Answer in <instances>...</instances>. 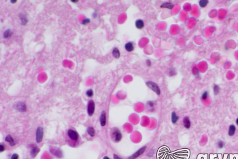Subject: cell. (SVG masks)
<instances>
[{"mask_svg":"<svg viewBox=\"0 0 238 159\" xmlns=\"http://www.w3.org/2000/svg\"><path fill=\"white\" fill-rule=\"evenodd\" d=\"M67 138L70 140V142L69 143H71V142H74V143H76L79 139V135L76 131L73 129H69L67 131Z\"/></svg>","mask_w":238,"mask_h":159,"instance_id":"obj_1","label":"cell"},{"mask_svg":"<svg viewBox=\"0 0 238 159\" xmlns=\"http://www.w3.org/2000/svg\"><path fill=\"white\" fill-rule=\"evenodd\" d=\"M122 137H123L122 133H121V132L120 131V130H119L116 128L113 129V130L112 131V139H113L114 142H119L122 139Z\"/></svg>","mask_w":238,"mask_h":159,"instance_id":"obj_2","label":"cell"},{"mask_svg":"<svg viewBox=\"0 0 238 159\" xmlns=\"http://www.w3.org/2000/svg\"><path fill=\"white\" fill-rule=\"evenodd\" d=\"M146 85L148 86V88H150L152 90H153L155 93L157 94V95H161L160 88H159V86L155 82H152V81H148V82H146Z\"/></svg>","mask_w":238,"mask_h":159,"instance_id":"obj_3","label":"cell"},{"mask_svg":"<svg viewBox=\"0 0 238 159\" xmlns=\"http://www.w3.org/2000/svg\"><path fill=\"white\" fill-rule=\"evenodd\" d=\"M44 135V130L43 128L41 126H38L36 129V133H35V141L36 142L39 143H40L42 139H43Z\"/></svg>","mask_w":238,"mask_h":159,"instance_id":"obj_4","label":"cell"},{"mask_svg":"<svg viewBox=\"0 0 238 159\" xmlns=\"http://www.w3.org/2000/svg\"><path fill=\"white\" fill-rule=\"evenodd\" d=\"M95 103L93 100H90L88 103V107H87V112L89 116H91L95 112Z\"/></svg>","mask_w":238,"mask_h":159,"instance_id":"obj_5","label":"cell"},{"mask_svg":"<svg viewBox=\"0 0 238 159\" xmlns=\"http://www.w3.org/2000/svg\"><path fill=\"white\" fill-rule=\"evenodd\" d=\"M146 149V146H144L142 148H141L140 149H139L136 152L133 154V155H131L130 157H129V159H135L136 158H137L138 156H140V155H141L142 154L145 152Z\"/></svg>","mask_w":238,"mask_h":159,"instance_id":"obj_6","label":"cell"},{"mask_svg":"<svg viewBox=\"0 0 238 159\" xmlns=\"http://www.w3.org/2000/svg\"><path fill=\"white\" fill-rule=\"evenodd\" d=\"M15 108L19 112H24L27 110V106H26L25 103H23V102H18V103H16Z\"/></svg>","mask_w":238,"mask_h":159,"instance_id":"obj_7","label":"cell"},{"mask_svg":"<svg viewBox=\"0 0 238 159\" xmlns=\"http://www.w3.org/2000/svg\"><path fill=\"white\" fill-rule=\"evenodd\" d=\"M100 124L101 126L103 127L106 126V113L105 111H103L101 114V116H100Z\"/></svg>","mask_w":238,"mask_h":159,"instance_id":"obj_8","label":"cell"},{"mask_svg":"<svg viewBox=\"0 0 238 159\" xmlns=\"http://www.w3.org/2000/svg\"><path fill=\"white\" fill-rule=\"evenodd\" d=\"M183 125H184V128L189 129L190 128V125H191V122L190 120V118L189 116H185L183 118Z\"/></svg>","mask_w":238,"mask_h":159,"instance_id":"obj_9","label":"cell"},{"mask_svg":"<svg viewBox=\"0 0 238 159\" xmlns=\"http://www.w3.org/2000/svg\"><path fill=\"white\" fill-rule=\"evenodd\" d=\"M124 48H125V50H126L127 52H131L133 51V50H134V48H135L134 45H133V42H127V44H125V45H124Z\"/></svg>","mask_w":238,"mask_h":159,"instance_id":"obj_10","label":"cell"},{"mask_svg":"<svg viewBox=\"0 0 238 159\" xmlns=\"http://www.w3.org/2000/svg\"><path fill=\"white\" fill-rule=\"evenodd\" d=\"M135 27L138 29H142L144 27V22L141 19H138L135 21Z\"/></svg>","mask_w":238,"mask_h":159,"instance_id":"obj_11","label":"cell"},{"mask_svg":"<svg viewBox=\"0 0 238 159\" xmlns=\"http://www.w3.org/2000/svg\"><path fill=\"white\" fill-rule=\"evenodd\" d=\"M5 140V142L8 143L11 146H15V144H16L15 141L14 140L13 137H12L11 135H7V136H6Z\"/></svg>","mask_w":238,"mask_h":159,"instance_id":"obj_12","label":"cell"},{"mask_svg":"<svg viewBox=\"0 0 238 159\" xmlns=\"http://www.w3.org/2000/svg\"><path fill=\"white\" fill-rule=\"evenodd\" d=\"M39 152H40V148L37 147V146H34L33 148H32L31 150V156L32 158H35L38 155Z\"/></svg>","mask_w":238,"mask_h":159,"instance_id":"obj_13","label":"cell"},{"mask_svg":"<svg viewBox=\"0 0 238 159\" xmlns=\"http://www.w3.org/2000/svg\"><path fill=\"white\" fill-rule=\"evenodd\" d=\"M235 131H236V127L235 125H231L229 126V132H228V134L229 136L232 137L235 135Z\"/></svg>","mask_w":238,"mask_h":159,"instance_id":"obj_14","label":"cell"},{"mask_svg":"<svg viewBox=\"0 0 238 159\" xmlns=\"http://www.w3.org/2000/svg\"><path fill=\"white\" fill-rule=\"evenodd\" d=\"M173 7H174V5H173L172 3H170V2H165V3L163 4L161 6V8H167V9H169V10L173 9Z\"/></svg>","mask_w":238,"mask_h":159,"instance_id":"obj_15","label":"cell"},{"mask_svg":"<svg viewBox=\"0 0 238 159\" xmlns=\"http://www.w3.org/2000/svg\"><path fill=\"white\" fill-rule=\"evenodd\" d=\"M179 120V116L177 115V114L175 112H173L172 113V122L173 124H176L178 122V121Z\"/></svg>","mask_w":238,"mask_h":159,"instance_id":"obj_16","label":"cell"},{"mask_svg":"<svg viewBox=\"0 0 238 159\" xmlns=\"http://www.w3.org/2000/svg\"><path fill=\"white\" fill-rule=\"evenodd\" d=\"M112 56L115 59H119L120 56V52L119 51V48H114L112 50Z\"/></svg>","mask_w":238,"mask_h":159,"instance_id":"obj_17","label":"cell"},{"mask_svg":"<svg viewBox=\"0 0 238 159\" xmlns=\"http://www.w3.org/2000/svg\"><path fill=\"white\" fill-rule=\"evenodd\" d=\"M87 133L91 137H93L95 135V131L93 126H88L87 129Z\"/></svg>","mask_w":238,"mask_h":159,"instance_id":"obj_18","label":"cell"},{"mask_svg":"<svg viewBox=\"0 0 238 159\" xmlns=\"http://www.w3.org/2000/svg\"><path fill=\"white\" fill-rule=\"evenodd\" d=\"M12 35V31H11L10 29H7L4 33V38L5 39L10 38H11Z\"/></svg>","mask_w":238,"mask_h":159,"instance_id":"obj_19","label":"cell"},{"mask_svg":"<svg viewBox=\"0 0 238 159\" xmlns=\"http://www.w3.org/2000/svg\"><path fill=\"white\" fill-rule=\"evenodd\" d=\"M20 19H21V24L23 25H25L28 22V20H27V17L25 14H21L20 15Z\"/></svg>","mask_w":238,"mask_h":159,"instance_id":"obj_20","label":"cell"},{"mask_svg":"<svg viewBox=\"0 0 238 159\" xmlns=\"http://www.w3.org/2000/svg\"><path fill=\"white\" fill-rule=\"evenodd\" d=\"M207 4H208L207 0H200L199 2V5L201 8H205Z\"/></svg>","mask_w":238,"mask_h":159,"instance_id":"obj_21","label":"cell"},{"mask_svg":"<svg viewBox=\"0 0 238 159\" xmlns=\"http://www.w3.org/2000/svg\"><path fill=\"white\" fill-rule=\"evenodd\" d=\"M192 71H193V73L195 76L199 77V69H197V67H194L192 69Z\"/></svg>","mask_w":238,"mask_h":159,"instance_id":"obj_22","label":"cell"},{"mask_svg":"<svg viewBox=\"0 0 238 159\" xmlns=\"http://www.w3.org/2000/svg\"><path fill=\"white\" fill-rule=\"evenodd\" d=\"M208 95H209L208 92H207V91H204V92L202 93V95H201V99H202L203 101H206V100L207 99V98H208Z\"/></svg>","mask_w":238,"mask_h":159,"instance_id":"obj_23","label":"cell"},{"mask_svg":"<svg viewBox=\"0 0 238 159\" xmlns=\"http://www.w3.org/2000/svg\"><path fill=\"white\" fill-rule=\"evenodd\" d=\"M213 90H214V93L215 95H216L218 94L219 93V91H220V88L219 86L217 85V84H214V87H213Z\"/></svg>","mask_w":238,"mask_h":159,"instance_id":"obj_24","label":"cell"},{"mask_svg":"<svg viewBox=\"0 0 238 159\" xmlns=\"http://www.w3.org/2000/svg\"><path fill=\"white\" fill-rule=\"evenodd\" d=\"M147 105H148V106L149 107V108L150 110H152V109L154 110V107L155 105V103L154 101H149L147 102Z\"/></svg>","mask_w":238,"mask_h":159,"instance_id":"obj_25","label":"cell"},{"mask_svg":"<svg viewBox=\"0 0 238 159\" xmlns=\"http://www.w3.org/2000/svg\"><path fill=\"white\" fill-rule=\"evenodd\" d=\"M54 154L55 155V156H57V157H59V158H61V156H62V152L60 150H57L56 151H54Z\"/></svg>","mask_w":238,"mask_h":159,"instance_id":"obj_26","label":"cell"},{"mask_svg":"<svg viewBox=\"0 0 238 159\" xmlns=\"http://www.w3.org/2000/svg\"><path fill=\"white\" fill-rule=\"evenodd\" d=\"M86 95L88 97H92L93 96V90L92 89H88L86 92Z\"/></svg>","mask_w":238,"mask_h":159,"instance_id":"obj_27","label":"cell"},{"mask_svg":"<svg viewBox=\"0 0 238 159\" xmlns=\"http://www.w3.org/2000/svg\"><path fill=\"white\" fill-rule=\"evenodd\" d=\"M217 146H218V148H220V149L223 148V147L225 146V142L223 141H221V140L218 141L217 142Z\"/></svg>","mask_w":238,"mask_h":159,"instance_id":"obj_28","label":"cell"},{"mask_svg":"<svg viewBox=\"0 0 238 159\" xmlns=\"http://www.w3.org/2000/svg\"><path fill=\"white\" fill-rule=\"evenodd\" d=\"M90 21H90L89 18H85V19H84V20L82 21V24L84 25H87V24L90 23Z\"/></svg>","mask_w":238,"mask_h":159,"instance_id":"obj_29","label":"cell"},{"mask_svg":"<svg viewBox=\"0 0 238 159\" xmlns=\"http://www.w3.org/2000/svg\"><path fill=\"white\" fill-rule=\"evenodd\" d=\"M169 74L170 76H174V75L176 74V71H175V70L173 69H171L169 70Z\"/></svg>","mask_w":238,"mask_h":159,"instance_id":"obj_30","label":"cell"},{"mask_svg":"<svg viewBox=\"0 0 238 159\" xmlns=\"http://www.w3.org/2000/svg\"><path fill=\"white\" fill-rule=\"evenodd\" d=\"M18 155L17 154H12V156H11V159H18Z\"/></svg>","mask_w":238,"mask_h":159,"instance_id":"obj_31","label":"cell"},{"mask_svg":"<svg viewBox=\"0 0 238 159\" xmlns=\"http://www.w3.org/2000/svg\"><path fill=\"white\" fill-rule=\"evenodd\" d=\"M5 150V146H4L3 144H0V152H3Z\"/></svg>","mask_w":238,"mask_h":159,"instance_id":"obj_32","label":"cell"},{"mask_svg":"<svg viewBox=\"0 0 238 159\" xmlns=\"http://www.w3.org/2000/svg\"><path fill=\"white\" fill-rule=\"evenodd\" d=\"M146 65H147L148 67H150L151 66V61L150 60H146Z\"/></svg>","mask_w":238,"mask_h":159,"instance_id":"obj_33","label":"cell"},{"mask_svg":"<svg viewBox=\"0 0 238 159\" xmlns=\"http://www.w3.org/2000/svg\"><path fill=\"white\" fill-rule=\"evenodd\" d=\"M114 159H121L120 157H119V156H117L116 154H114Z\"/></svg>","mask_w":238,"mask_h":159,"instance_id":"obj_34","label":"cell"},{"mask_svg":"<svg viewBox=\"0 0 238 159\" xmlns=\"http://www.w3.org/2000/svg\"><path fill=\"white\" fill-rule=\"evenodd\" d=\"M71 1H72L73 3H77L78 1V0H71Z\"/></svg>","mask_w":238,"mask_h":159,"instance_id":"obj_35","label":"cell"},{"mask_svg":"<svg viewBox=\"0 0 238 159\" xmlns=\"http://www.w3.org/2000/svg\"><path fill=\"white\" fill-rule=\"evenodd\" d=\"M10 1H11V3H12V4H14V3H16V1H14V0H11Z\"/></svg>","mask_w":238,"mask_h":159,"instance_id":"obj_36","label":"cell"},{"mask_svg":"<svg viewBox=\"0 0 238 159\" xmlns=\"http://www.w3.org/2000/svg\"><path fill=\"white\" fill-rule=\"evenodd\" d=\"M103 159H110L109 157H108V156H105L104 158H103Z\"/></svg>","mask_w":238,"mask_h":159,"instance_id":"obj_37","label":"cell"},{"mask_svg":"<svg viewBox=\"0 0 238 159\" xmlns=\"http://www.w3.org/2000/svg\"><path fill=\"white\" fill-rule=\"evenodd\" d=\"M236 124H237V125L238 126V118L236 119Z\"/></svg>","mask_w":238,"mask_h":159,"instance_id":"obj_38","label":"cell"}]
</instances>
